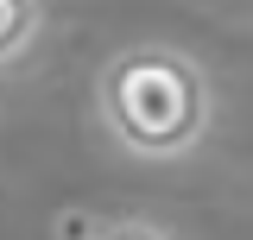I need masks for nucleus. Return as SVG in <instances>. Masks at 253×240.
I'll use <instances>...</instances> for the list:
<instances>
[{"label":"nucleus","mask_w":253,"mask_h":240,"mask_svg":"<svg viewBox=\"0 0 253 240\" xmlns=\"http://www.w3.org/2000/svg\"><path fill=\"white\" fill-rule=\"evenodd\" d=\"M209 76L177 44H126L95 76L101 133L133 158H184L209 133Z\"/></svg>","instance_id":"nucleus-1"},{"label":"nucleus","mask_w":253,"mask_h":240,"mask_svg":"<svg viewBox=\"0 0 253 240\" xmlns=\"http://www.w3.org/2000/svg\"><path fill=\"white\" fill-rule=\"evenodd\" d=\"M38 26H44V6L38 0H0V70L32 51Z\"/></svg>","instance_id":"nucleus-2"},{"label":"nucleus","mask_w":253,"mask_h":240,"mask_svg":"<svg viewBox=\"0 0 253 240\" xmlns=\"http://www.w3.org/2000/svg\"><path fill=\"white\" fill-rule=\"evenodd\" d=\"M95 240H171L165 228H152V221H108Z\"/></svg>","instance_id":"nucleus-3"}]
</instances>
